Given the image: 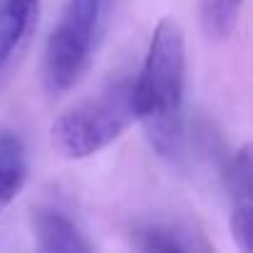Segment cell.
<instances>
[{"instance_id":"obj_7","label":"cell","mask_w":253,"mask_h":253,"mask_svg":"<svg viewBox=\"0 0 253 253\" xmlns=\"http://www.w3.org/2000/svg\"><path fill=\"white\" fill-rule=\"evenodd\" d=\"M243 0H199V20L209 40H226L238 20Z\"/></svg>"},{"instance_id":"obj_8","label":"cell","mask_w":253,"mask_h":253,"mask_svg":"<svg viewBox=\"0 0 253 253\" xmlns=\"http://www.w3.org/2000/svg\"><path fill=\"white\" fill-rule=\"evenodd\" d=\"M134 246L144 253H184L191 246L181 238V233L164 223H149L137 228Z\"/></svg>"},{"instance_id":"obj_3","label":"cell","mask_w":253,"mask_h":253,"mask_svg":"<svg viewBox=\"0 0 253 253\" xmlns=\"http://www.w3.org/2000/svg\"><path fill=\"white\" fill-rule=\"evenodd\" d=\"M107 0H67L45 45L42 82L50 94L72 89L92 62Z\"/></svg>"},{"instance_id":"obj_5","label":"cell","mask_w":253,"mask_h":253,"mask_svg":"<svg viewBox=\"0 0 253 253\" xmlns=\"http://www.w3.org/2000/svg\"><path fill=\"white\" fill-rule=\"evenodd\" d=\"M38 8L40 0H0V72L35 30Z\"/></svg>"},{"instance_id":"obj_6","label":"cell","mask_w":253,"mask_h":253,"mask_svg":"<svg viewBox=\"0 0 253 253\" xmlns=\"http://www.w3.org/2000/svg\"><path fill=\"white\" fill-rule=\"evenodd\" d=\"M28 171V149L23 139L10 129H0V213L25 189Z\"/></svg>"},{"instance_id":"obj_2","label":"cell","mask_w":253,"mask_h":253,"mask_svg":"<svg viewBox=\"0 0 253 253\" xmlns=\"http://www.w3.org/2000/svg\"><path fill=\"white\" fill-rule=\"evenodd\" d=\"M134 122V77H122L65 109L50 126V144L65 159H87L117 142Z\"/></svg>"},{"instance_id":"obj_4","label":"cell","mask_w":253,"mask_h":253,"mask_svg":"<svg viewBox=\"0 0 253 253\" xmlns=\"http://www.w3.org/2000/svg\"><path fill=\"white\" fill-rule=\"evenodd\" d=\"M33 231L42 253H89L92 243L80 226L57 209H38L33 216Z\"/></svg>"},{"instance_id":"obj_1","label":"cell","mask_w":253,"mask_h":253,"mask_svg":"<svg viewBox=\"0 0 253 253\" xmlns=\"http://www.w3.org/2000/svg\"><path fill=\"white\" fill-rule=\"evenodd\" d=\"M186 40L179 20L162 18L152 33L144 65L134 77L137 122L149 147L169 162L184 152Z\"/></svg>"}]
</instances>
